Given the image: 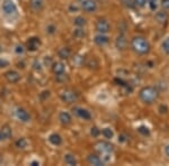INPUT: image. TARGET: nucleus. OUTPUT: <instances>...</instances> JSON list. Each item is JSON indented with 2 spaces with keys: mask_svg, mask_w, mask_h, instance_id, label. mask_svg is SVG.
<instances>
[{
  "mask_svg": "<svg viewBox=\"0 0 169 166\" xmlns=\"http://www.w3.org/2000/svg\"><path fill=\"white\" fill-rule=\"evenodd\" d=\"M1 50H2V48H1V46H0V53H1Z\"/></svg>",
  "mask_w": 169,
  "mask_h": 166,
  "instance_id": "a19ab883",
  "label": "nucleus"
},
{
  "mask_svg": "<svg viewBox=\"0 0 169 166\" xmlns=\"http://www.w3.org/2000/svg\"><path fill=\"white\" fill-rule=\"evenodd\" d=\"M162 50H164L165 53L169 54V37L167 39H165V42L162 43Z\"/></svg>",
  "mask_w": 169,
  "mask_h": 166,
  "instance_id": "bb28decb",
  "label": "nucleus"
},
{
  "mask_svg": "<svg viewBox=\"0 0 169 166\" xmlns=\"http://www.w3.org/2000/svg\"><path fill=\"white\" fill-rule=\"evenodd\" d=\"M81 7L82 9L88 11V12H92V11L96 10L97 5H96V2L94 0H83L81 4Z\"/></svg>",
  "mask_w": 169,
  "mask_h": 166,
  "instance_id": "0eeeda50",
  "label": "nucleus"
},
{
  "mask_svg": "<svg viewBox=\"0 0 169 166\" xmlns=\"http://www.w3.org/2000/svg\"><path fill=\"white\" fill-rule=\"evenodd\" d=\"M5 78L8 82H10V83H16V82L19 81L21 75H19V73L16 72V71H8V72H6Z\"/></svg>",
  "mask_w": 169,
  "mask_h": 166,
  "instance_id": "6e6552de",
  "label": "nucleus"
},
{
  "mask_svg": "<svg viewBox=\"0 0 169 166\" xmlns=\"http://www.w3.org/2000/svg\"><path fill=\"white\" fill-rule=\"evenodd\" d=\"M31 7L34 11H41L44 7V0H31Z\"/></svg>",
  "mask_w": 169,
  "mask_h": 166,
  "instance_id": "ddd939ff",
  "label": "nucleus"
},
{
  "mask_svg": "<svg viewBox=\"0 0 169 166\" xmlns=\"http://www.w3.org/2000/svg\"><path fill=\"white\" fill-rule=\"evenodd\" d=\"M90 134H92L94 137H98L99 136V134H100V130L98 129L97 127H92V130H90Z\"/></svg>",
  "mask_w": 169,
  "mask_h": 166,
  "instance_id": "7c9ffc66",
  "label": "nucleus"
},
{
  "mask_svg": "<svg viewBox=\"0 0 169 166\" xmlns=\"http://www.w3.org/2000/svg\"><path fill=\"white\" fill-rule=\"evenodd\" d=\"M123 1H128V0H123Z\"/></svg>",
  "mask_w": 169,
  "mask_h": 166,
  "instance_id": "79ce46f5",
  "label": "nucleus"
},
{
  "mask_svg": "<svg viewBox=\"0 0 169 166\" xmlns=\"http://www.w3.org/2000/svg\"><path fill=\"white\" fill-rule=\"evenodd\" d=\"M2 10L6 15H14L17 12V7L13 0H5L2 4Z\"/></svg>",
  "mask_w": 169,
  "mask_h": 166,
  "instance_id": "20e7f679",
  "label": "nucleus"
},
{
  "mask_svg": "<svg viewBox=\"0 0 169 166\" xmlns=\"http://www.w3.org/2000/svg\"><path fill=\"white\" fill-rule=\"evenodd\" d=\"M59 56L61 57L62 60H67L70 57V50L68 47H62L59 50Z\"/></svg>",
  "mask_w": 169,
  "mask_h": 166,
  "instance_id": "aec40b11",
  "label": "nucleus"
},
{
  "mask_svg": "<svg viewBox=\"0 0 169 166\" xmlns=\"http://www.w3.org/2000/svg\"><path fill=\"white\" fill-rule=\"evenodd\" d=\"M138 131L140 132V134H142L143 136H148L149 134H150V130H149V128H148V127H145V126L139 127Z\"/></svg>",
  "mask_w": 169,
  "mask_h": 166,
  "instance_id": "a878e982",
  "label": "nucleus"
},
{
  "mask_svg": "<svg viewBox=\"0 0 169 166\" xmlns=\"http://www.w3.org/2000/svg\"><path fill=\"white\" fill-rule=\"evenodd\" d=\"M68 79L67 74H64V72L63 73H60V74H56V80L59 81V82H64V81Z\"/></svg>",
  "mask_w": 169,
  "mask_h": 166,
  "instance_id": "cd10ccee",
  "label": "nucleus"
},
{
  "mask_svg": "<svg viewBox=\"0 0 169 166\" xmlns=\"http://www.w3.org/2000/svg\"><path fill=\"white\" fill-rule=\"evenodd\" d=\"M60 98L62 99V101L67 102V103H73L75 101L77 100V93H75L71 90H64L60 93Z\"/></svg>",
  "mask_w": 169,
  "mask_h": 166,
  "instance_id": "7ed1b4c3",
  "label": "nucleus"
},
{
  "mask_svg": "<svg viewBox=\"0 0 169 166\" xmlns=\"http://www.w3.org/2000/svg\"><path fill=\"white\" fill-rule=\"evenodd\" d=\"M94 40H95V43H96L97 45L104 46L108 43V37L107 36H105V34H99V35H97L96 37H95V39Z\"/></svg>",
  "mask_w": 169,
  "mask_h": 166,
  "instance_id": "4468645a",
  "label": "nucleus"
},
{
  "mask_svg": "<svg viewBox=\"0 0 169 166\" xmlns=\"http://www.w3.org/2000/svg\"><path fill=\"white\" fill-rule=\"evenodd\" d=\"M158 91L154 86H145L140 91V99L145 103H152L158 99Z\"/></svg>",
  "mask_w": 169,
  "mask_h": 166,
  "instance_id": "f257e3e1",
  "label": "nucleus"
},
{
  "mask_svg": "<svg viewBox=\"0 0 169 166\" xmlns=\"http://www.w3.org/2000/svg\"><path fill=\"white\" fill-rule=\"evenodd\" d=\"M132 48L139 54H147L150 50V45L143 37H134L132 39Z\"/></svg>",
  "mask_w": 169,
  "mask_h": 166,
  "instance_id": "f03ea898",
  "label": "nucleus"
},
{
  "mask_svg": "<svg viewBox=\"0 0 169 166\" xmlns=\"http://www.w3.org/2000/svg\"><path fill=\"white\" fill-rule=\"evenodd\" d=\"M7 64H8V63H7V62H6V61H1L0 60V65H7Z\"/></svg>",
  "mask_w": 169,
  "mask_h": 166,
  "instance_id": "e433bc0d",
  "label": "nucleus"
},
{
  "mask_svg": "<svg viewBox=\"0 0 169 166\" xmlns=\"http://www.w3.org/2000/svg\"><path fill=\"white\" fill-rule=\"evenodd\" d=\"M156 18H157V20H158V21H160V23H165V21L167 20V15L165 14L164 11H160V12H158V14H157Z\"/></svg>",
  "mask_w": 169,
  "mask_h": 166,
  "instance_id": "b1692460",
  "label": "nucleus"
},
{
  "mask_svg": "<svg viewBox=\"0 0 169 166\" xmlns=\"http://www.w3.org/2000/svg\"><path fill=\"white\" fill-rule=\"evenodd\" d=\"M64 162L67 163L68 165H76L77 164V161H76V157L71 155V154H67L64 155Z\"/></svg>",
  "mask_w": 169,
  "mask_h": 166,
  "instance_id": "412c9836",
  "label": "nucleus"
},
{
  "mask_svg": "<svg viewBox=\"0 0 169 166\" xmlns=\"http://www.w3.org/2000/svg\"><path fill=\"white\" fill-rule=\"evenodd\" d=\"M73 112H75L78 117L82 118L83 120H89V119H92L90 112H89L88 110H86V109H82V108H75V109H73Z\"/></svg>",
  "mask_w": 169,
  "mask_h": 166,
  "instance_id": "1a4fd4ad",
  "label": "nucleus"
},
{
  "mask_svg": "<svg viewBox=\"0 0 169 166\" xmlns=\"http://www.w3.org/2000/svg\"><path fill=\"white\" fill-rule=\"evenodd\" d=\"M96 148H97L99 151H102L104 154H109L113 151V145L109 144V143H106V141H100L96 145Z\"/></svg>",
  "mask_w": 169,
  "mask_h": 166,
  "instance_id": "423d86ee",
  "label": "nucleus"
},
{
  "mask_svg": "<svg viewBox=\"0 0 169 166\" xmlns=\"http://www.w3.org/2000/svg\"><path fill=\"white\" fill-rule=\"evenodd\" d=\"M47 29H49V30H47V31H49L50 34H53V33H54V30H55V28H54L53 26H50V27H49Z\"/></svg>",
  "mask_w": 169,
  "mask_h": 166,
  "instance_id": "72a5a7b5",
  "label": "nucleus"
},
{
  "mask_svg": "<svg viewBox=\"0 0 169 166\" xmlns=\"http://www.w3.org/2000/svg\"><path fill=\"white\" fill-rule=\"evenodd\" d=\"M16 116H17V118H18L19 120L24 121V122L30 121V115L27 113V111H25L24 109H21V108H18V109L16 110Z\"/></svg>",
  "mask_w": 169,
  "mask_h": 166,
  "instance_id": "9d476101",
  "label": "nucleus"
},
{
  "mask_svg": "<svg viewBox=\"0 0 169 166\" xmlns=\"http://www.w3.org/2000/svg\"><path fill=\"white\" fill-rule=\"evenodd\" d=\"M103 136L105 137V138H107V139H112L113 136H114V132L111 128H104L102 131Z\"/></svg>",
  "mask_w": 169,
  "mask_h": 166,
  "instance_id": "4be33fe9",
  "label": "nucleus"
},
{
  "mask_svg": "<svg viewBox=\"0 0 169 166\" xmlns=\"http://www.w3.org/2000/svg\"><path fill=\"white\" fill-rule=\"evenodd\" d=\"M52 70L55 74H60V73H63L64 72V64L61 63V62H55L53 63L52 65Z\"/></svg>",
  "mask_w": 169,
  "mask_h": 166,
  "instance_id": "dca6fc26",
  "label": "nucleus"
},
{
  "mask_svg": "<svg viewBox=\"0 0 169 166\" xmlns=\"http://www.w3.org/2000/svg\"><path fill=\"white\" fill-rule=\"evenodd\" d=\"M31 165L32 166H37V165H40V163H38V162H36V161H34V162H32V163H31Z\"/></svg>",
  "mask_w": 169,
  "mask_h": 166,
  "instance_id": "c9c22d12",
  "label": "nucleus"
},
{
  "mask_svg": "<svg viewBox=\"0 0 169 166\" xmlns=\"http://www.w3.org/2000/svg\"><path fill=\"white\" fill-rule=\"evenodd\" d=\"M75 25L78 26V27H82V26L86 25V19L83 17H77L75 19Z\"/></svg>",
  "mask_w": 169,
  "mask_h": 166,
  "instance_id": "5701e85b",
  "label": "nucleus"
},
{
  "mask_svg": "<svg viewBox=\"0 0 169 166\" xmlns=\"http://www.w3.org/2000/svg\"><path fill=\"white\" fill-rule=\"evenodd\" d=\"M126 44H128V40H126V38H125L124 35H120L117 38H116L115 45H116V47H117L118 50H125Z\"/></svg>",
  "mask_w": 169,
  "mask_h": 166,
  "instance_id": "9b49d317",
  "label": "nucleus"
},
{
  "mask_svg": "<svg viewBox=\"0 0 169 166\" xmlns=\"http://www.w3.org/2000/svg\"><path fill=\"white\" fill-rule=\"evenodd\" d=\"M16 53H18V54H19V53H24V47H23V46H17V47H16Z\"/></svg>",
  "mask_w": 169,
  "mask_h": 166,
  "instance_id": "473e14b6",
  "label": "nucleus"
},
{
  "mask_svg": "<svg viewBox=\"0 0 169 166\" xmlns=\"http://www.w3.org/2000/svg\"><path fill=\"white\" fill-rule=\"evenodd\" d=\"M88 163H89L90 165H95V166L104 165V162H103L97 155H89V156H88Z\"/></svg>",
  "mask_w": 169,
  "mask_h": 166,
  "instance_id": "f8f14e48",
  "label": "nucleus"
},
{
  "mask_svg": "<svg viewBox=\"0 0 169 166\" xmlns=\"http://www.w3.org/2000/svg\"><path fill=\"white\" fill-rule=\"evenodd\" d=\"M1 139H2V136H1V134H0V140H1Z\"/></svg>",
  "mask_w": 169,
  "mask_h": 166,
  "instance_id": "ea45409f",
  "label": "nucleus"
},
{
  "mask_svg": "<svg viewBox=\"0 0 169 166\" xmlns=\"http://www.w3.org/2000/svg\"><path fill=\"white\" fill-rule=\"evenodd\" d=\"M59 119H60V121H61L63 125H69L71 122V116H70V113H68L66 111H62L61 113H60Z\"/></svg>",
  "mask_w": 169,
  "mask_h": 166,
  "instance_id": "2eb2a0df",
  "label": "nucleus"
},
{
  "mask_svg": "<svg viewBox=\"0 0 169 166\" xmlns=\"http://www.w3.org/2000/svg\"><path fill=\"white\" fill-rule=\"evenodd\" d=\"M16 146L18 148H25L27 146V141H26L25 138H21V139H18L16 141Z\"/></svg>",
  "mask_w": 169,
  "mask_h": 166,
  "instance_id": "393cba45",
  "label": "nucleus"
},
{
  "mask_svg": "<svg viewBox=\"0 0 169 166\" xmlns=\"http://www.w3.org/2000/svg\"><path fill=\"white\" fill-rule=\"evenodd\" d=\"M109 28H111V26L108 24V21L106 20H98L97 24H96V30H97L99 34H106L109 31Z\"/></svg>",
  "mask_w": 169,
  "mask_h": 166,
  "instance_id": "39448f33",
  "label": "nucleus"
},
{
  "mask_svg": "<svg viewBox=\"0 0 169 166\" xmlns=\"http://www.w3.org/2000/svg\"><path fill=\"white\" fill-rule=\"evenodd\" d=\"M165 153H166V155L169 157V145L166 146V148H165Z\"/></svg>",
  "mask_w": 169,
  "mask_h": 166,
  "instance_id": "f704fd0d",
  "label": "nucleus"
},
{
  "mask_svg": "<svg viewBox=\"0 0 169 166\" xmlns=\"http://www.w3.org/2000/svg\"><path fill=\"white\" fill-rule=\"evenodd\" d=\"M73 34H75V36L78 37V38H81V37L85 36V31H83L81 28H78V29L75 30V33H73Z\"/></svg>",
  "mask_w": 169,
  "mask_h": 166,
  "instance_id": "c85d7f7f",
  "label": "nucleus"
},
{
  "mask_svg": "<svg viewBox=\"0 0 169 166\" xmlns=\"http://www.w3.org/2000/svg\"><path fill=\"white\" fill-rule=\"evenodd\" d=\"M149 2H157V0H148Z\"/></svg>",
  "mask_w": 169,
  "mask_h": 166,
  "instance_id": "4c0bfd02",
  "label": "nucleus"
},
{
  "mask_svg": "<svg viewBox=\"0 0 169 166\" xmlns=\"http://www.w3.org/2000/svg\"><path fill=\"white\" fill-rule=\"evenodd\" d=\"M145 4H147V0H134V5L137 6V7H139V8L144 7Z\"/></svg>",
  "mask_w": 169,
  "mask_h": 166,
  "instance_id": "c756f323",
  "label": "nucleus"
},
{
  "mask_svg": "<svg viewBox=\"0 0 169 166\" xmlns=\"http://www.w3.org/2000/svg\"><path fill=\"white\" fill-rule=\"evenodd\" d=\"M49 140H50V143L51 144H53V145H55V146H58V145H60L62 143V139L61 137L59 136L58 134H52L51 136L49 137Z\"/></svg>",
  "mask_w": 169,
  "mask_h": 166,
  "instance_id": "6ab92c4d",
  "label": "nucleus"
},
{
  "mask_svg": "<svg viewBox=\"0 0 169 166\" xmlns=\"http://www.w3.org/2000/svg\"><path fill=\"white\" fill-rule=\"evenodd\" d=\"M0 134H1L2 138H5V139H8V138H10V137H11V128L8 126V125H5V126L1 128V131H0Z\"/></svg>",
  "mask_w": 169,
  "mask_h": 166,
  "instance_id": "a211bd4d",
  "label": "nucleus"
},
{
  "mask_svg": "<svg viewBox=\"0 0 169 166\" xmlns=\"http://www.w3.org/2000/svg\"><path fill=\"white\" fill-rule=\"evenodd\" d=\"M161 5H162L164 8L168 9L169 8V0H162V1H161Z\"/></svg>",
  "mask_w": 169,
  "mask_h": 166,
  "instance_id": "2f4dec72",
  "label": "nucleus"
},
{
  "mask_svg": "<svg viewBox=\"0 0 169 166\" xmlns=\"http://www.w3.org/2000/svg\"><path fill=\"white\" fill-rule=\"evenodd\" d=\"M40 44H41V42H40L38 38H31L27 43V47H28V50H35L40 46Z\"/></svg>",
  "mask_w": 169,
  "mask_h": 166,
  "instance_id": "f3484780",
  "label": "nucleus"
},
{
  "mask_svg": "<svg viewBox=\"0 0 169 166\" xmlns=\"http://www.w3.org/2000/svg\"><path fill=\"white\" fill-rule=\"evenodd\" d=\"M1 162H2V156H1V154H0V164H1Z\"/></svg>",
  "mask_w": 169,
  "mask_h": 166,
  "instance_id": "58836bf2",
  "label": "nucleus"
}]
</instances>
